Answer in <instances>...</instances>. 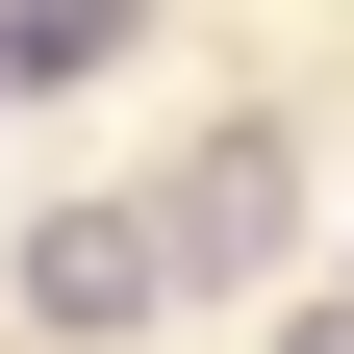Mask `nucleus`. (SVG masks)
Wrapping results in <instances>:
<instances>
[{"mask_svg": "<svg viewBox=\"0 0 354 354\" xmlns=\"http://www.w3.org/2000/svg\"><path fill=\"white\" fill-rule=\"evenodd\" d=\"M152 228H177V304H304V253H329V127L304 102H177L152 127Z\"/></svg>", "mask_w": 354, "mask_h": 354, "instance_id": "f257e3e1", "label": "nucleus"}, {"mask_svg": "<svg viewBox=\"0 0 354 354\" xmlns=\"http://www.w3.org/2000/svg\"><path fill=\"white\" fill-rule=\"evenodd\" d=\"M0 329H26V354H152V329H177L152 177H51V203H0Z\"/></svg>", "mask_w": 354, "mask_h": 354, "instance_id": "f03ea898", "label": "nucleus"}, {"mask_svg": "<svg viewBox=\"0 0 354 354\" xmlns=\"http://www.w3.org/2000/svg\"><path fill=\"white\" fill-rule=\"evenodd\" d=\"M152 26H177V0H0V152H26V127H76V102H127V76H152Z\"/></svg>", "mask_w": 354, "mask_h": 354, "instance_id": "7ed1b4c3", "label": "nucleus"}, {"mask_svg": "<svg viewBox=\"0 0 354 354\" xmlns=\"http://www.w3.org/2000/svg\"><path fill=\"white\" fill-rule=\"evenodd\" d=\"M253 354H354V279H304V304H253Z\"/></svg>", "mask_w": 354, "mask_h": 354, "instance_id": "20e7f679", "label": "nucleus"}, {"mask_svg": "<svg viewBox=\"0 0 354 354\" xmlns=\"http://www.w3.org/2000/svg\"><path fill=\"white\" fill-rule=\"evenodd\" d=\"M329 253H354V228H329Z\"/></svg>", "mask_w": 354, "mask_h": 354, "instance_id": "39448f33", "label": "nucleus"}]
</instances>
